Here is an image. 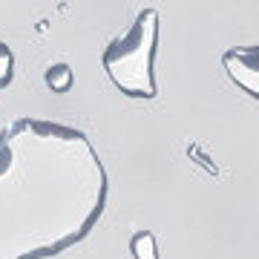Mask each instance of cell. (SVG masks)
<instances>
[{
  "mask_svg": "<svg viewBox=\"0 0 259 259\" xmlns=\"http://www.w3.org/2000/svg\"><path fill=\"white\" fill-rule=\"evenodd\" d=\"M222 66L242 93H248L253 101H259V44L225 49Z\"/></svg>",
  "mask_w": 259,
  "mask_h": 259,
  "instance_id": "3957f363",
  "label": "cell"
},
{
  "mask_svg": "<svg viewBox=\"0 0 259 259\" xmlns=\"http://www.w3.org/2000/svg\"><path fill=\"white\" fill-rule=\"evenodd\" d=\"M47 83L52 93H66L72 87V69L66 64H55L52 69H47Z\"/></svg>",
  "mask_w": 259,
  "mask_h": 259,
  "instance_id": "5b68a950",
  "label": "cell"
},
{
  "mask_svg": "<svg viewBox=\"0 0 259 259\" xmlns=\"http://www.w3.org/2000/svg\"><path fill=\"white\" fill-rule=\"evenodd\" d=\"M110 179L81 130L18 118L0 130V259H52L90 236Z\"/></svg>",
  "mask_w": 259,
  "mask_h": 259,
  "instance_id": "6da1fadb",
  "label": "cell"
},
{
  "mask_svg": "<svg viewBox=\"0 0 259 259\" xmlns=\"http://www.w3.org/2000/svg\"><path fill=\"white\" fill-rule=\"evenodd\" d=\"M158 18L156 9H141L139 18L124 35L112 37L101 55V64L115 83V90L127 98L150 101L158 95L156 83V47H158Z\"/></svg>",
  "mask_w": 259,
  "mask_h": 259,
  "instance_id": "7a4b0ae2",
  "label": "cell"
},
{
  "mask_svg": "<svg viewBox=\"0 0 259 259\" xmlns=\"http://www.w3.org/2000/svg\"><path fill=\"white\" fill-rule=\"evenodd\" d=\"M15 78V55H12V49L0 40V90H6Z\"/></svg>",
  "mask_w": 259,
  "mask_h": 259,
  "instance_id": "8992f818",
  "label": "cell"
},
{
  "mask_svg": "<svg viewBox=\"0 0 259 259\" xmlns=\"http://www.w3.org/2000/svg\"><path fill=\"white\" fill-rule=\"evenodd\" d=\"M130 250L136 259H158V248H156V236L150 231H139L130 239Z\"/></svg>",
  "mask_w": 259,
  "mask_h": 259,
  "instance_id": "277c9868",
  "label": "cell"
}]
</instances>
